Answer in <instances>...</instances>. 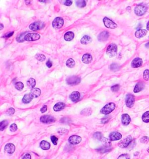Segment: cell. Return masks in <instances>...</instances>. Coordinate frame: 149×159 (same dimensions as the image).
<instances>
[{
    "mask_svg": "<svg viewBox=\"0 0 149 159\" xmlns=\"http://www.w3.org/2000/svg\"><path fill=\"white\" fill-rule=\"evenodd\" d=\"M115 104L114 103H109L105 105L103 108L100 110V113L103 114L108 115L115 110Z\"/></svg>",
    "mask_w": 149,
    "mask_h": 159,
    "instance_id": "6da1fadb",
    "label": "cell"
},
{
    "mask_svg": "<svg viewBox=\"0 0 149 159\" xmlns=\"http://www.w3.org/2000/svg\"><path fill=\"white\" fill-rule=\"evenodd\" d=\"M118 51L117 46L115 43H112L109 45L107 48V54L110 57H114L117 55Z\"/></svg>",
    "mask_w": 149,
    "mask_h": 159,
    "instance_id": "7a4b0ae2",
    "label": "cell"
},
{
    "mask_svg": "<svg viewBox=\"0 0 149 159\" xmlns=\"http://www.w3.org/2000/svg\"><path fill=\"white\" fill-rule=\"evenodd\" d=\"M147 6L145 5H138L135 8V13L139 16H141L145 15L147 11Z\"/></svg>",
    "mask_w": 149,
    "mask_h": 159,
    "instance_id": "3957f363",
    "label": "cell"
},
{
    "mask_svg": "<svg viewBox=\"0 0 149 159\" xmlns=\"http://www.w3.org/2000/svg\"><path fill=\"white\" fill-rule=\"evenodd\" d=\"M44 26H45V24L44 22L37 21L30 24V26H29V29H31L32 30L36 31V30H41V29L44 28Z\"/></svg>",
    "mask_w": 149,
    "mask_h": 159,
    "instance_id": "277c9868",
    "label": "cell"
},
{
    "mask_svg": "<svg viewBox=\"0 0 149 159\" xmlns=\"http://www.w3.org/2000/svg\"><path fill=\"white\" fill-rule=\"evenodd\" d=\"M81 81V79L80 77H77V76H72L68 78L67 79V84L69 85H76L80 83Z\"/></svg>",
    "mask_w": 149,
    "mask_h": 159,
    "instance_id": "5b68a950",
    "label": "cell"
},
{
    "mask_svg": "<svg viewBox=\"0 0 149 159\" xmlns=\"http://www.w3.org/2000/svg\"><path fill=\"white\" fill-rule=\"evenodd\" d=\"M64 23V21L63 19L61 17H57L53 20L52 25H53V27L55 29H59L63 26Z\"/></svg>",
    "mask_w": 149,
    "mask_h": 159,
    "instance_id": "8992f818",
    "label": "cell"
},
{
    "mask_svg": "<svg viewBox=\"0 0 149 159\" xmlns=\"http://www.w3.org/2000/svg\"><path fill=\"white\" fill-rule=\"evenodd\" d=\"M135 101V96L132 94H128L126 95L125 98V103L126 105L128 107L131 108L134 105Z\"/></svg>",
    "mask_w": 149,
    "mask_h": 159,
    "instance_id": "52a82bcc",
    "label": "cell"
},
{
    "mask_svg": "<svg viewBox=\"0 0 149 159\" xmlns=\"http://www.w3.org/2000/svg\"><path fill=\"white\" fill-rule=\"evenodd\" d=\"M40 36L38 33H27L26 34L25 37V40L27 41H35L40 39Z\"/></svg>",
    "mask_w": 149,
    "mask_h": 159,
    "instance_id": "ba28073f",
    "label": "cell"
},
{
    "mask_svg": "<svg viewBox=\"0 0 149 159\" xmlns=\"http://www.w3.org/2000/svg\"><path fill=\"white\" fill-rule=\"evenodd\" d=\"M132 141V138L131 136H128L124 139L122 140L118 143V146L121 148H125L129 146L131 142Z\"/></svg>",
    "mask_w": 149,
    "mask_h": 159,
    "instance_id": "9c48e42d",
    "label": "cell"
},
{
    "mask_svg": "<svg viewBox=\"0 0 149 159\" xmlns=\"http://www.w3.org/2000/svg\"><path fill=\"white\" fill-rule=\"evenodd\" d=\"M103 22L105 26L109 29H115L117 27V25L115 23H114L113 21L110 20V19L105 17L103 19Z\"/></svg>",
    "mask_w": 149,
    "mask_h": 159,
    "instance_id": "30bf717a",
    "label": "cell"
},
{
    "mask_svg": "<svg viewBox=\"0 0 149 159\" xmlns=\"http://www.w3.org/2000/svg\"><path fill=\"white\" fill-rule=\"evenodd\" d=\"M40 121L44 124H51L55 121V119L54 117L51 115H45L41 117Z\"/></svg>",
    "mask_w": 149,
    "mask_h": 159,
    "instance_id": "8fae6325",
    "label": "cell"
},
{
    "mask_svg": "<svg viewBox=\"0 0 149 159\" xmlns=\"http://www.w3.org/2000/svg\"><path fill=\"white\" fill-rule=\"evenodd\" d=\"M68 141L71 145H77L82 141V138L79 136L72 135L69 138Z\"/></svg>",
    "mask_w": 149,
    "mask_h": 159,
    "instance_id": "7c38bea8",
    "label": "cell"
},
{
    "mask_svg": "<svg viewBox=\"0 0 149 159\" xmlns=\"http://www.w3.org/2000/svg\"><path fill=\"white\" fill-rule=\"evenodd\" d=\"M4 151L8 155H12L15 151V146L12 143H8L5 146Z\"/></svg>",
    "mask_w": 149,
    "mask_h": 159,
    "instance_id": "4fadbf2b",
    "label": "cell"
},
{
    "mask_svg": "<svg viewBox=\"0 0 149 159\" xmlns=\"http://www.w3.org/2000/svg\"><path fill=\"white\" fill-rule=\"evenodd\" d=\"M142 64H143V61H142V58L137 57L133 59V61H132L131 66L132 68H139V67L142 66Z\"/></svg>",
    "mask_w": 149,
    "mask_h": 159,
    "instance_id": "5bb4252c",
    "label": "cell"
},
{
    "mask_svg": "<svg viewBox=\"0 0 149 159\" xmlns=\"http://www.w3.org/2000/svg\"><path fill=\"white\" fill-rule=\"evenodd\" d=\"M109 36H110V34H109L108 32L103 31V32L100 33L97 38L98 40L100 41H105L108 40Z\"/></svg>",
    "mask_w": 149,
    "mask_h": 159,
    "instance_id": "9a60e30c",
    "label": "cell"
},
{
    "mask_svg": "<svg viewBox=\"0 0 149 159\" xmlns=\"http://www.w3.org/2000/svg\"><path fill=\"white\" fill-rule=\"evenodd\" d=\"M109 137H110L111 141H118V140H120L122 138V135L118 132H113L111 133Z\"/></svg>",
    "mask_w": 149,
    "mask_h": 159,
    "instance_id": "2e32d148",
    "label": "cell"
},
{
    "mask_svg": "<svg viewBox=\"0 0 149 159\" xmlns=\"http://www.w3.org/2000/svg\"><path fill=\"white\" fill-rule=\"evenodd\" d=\"M121 121H122V123L124 125H128L131 122V117L128 114H124L122 115L121 117Z\"/></svg>",
    "mask_w": 149,
    "mask_h": 159,
    "instance_id": "e0dca14e",
    "label": "cell"
},
{
    "mask_svg": "<svg viewBox=\"0 0 149 159\" xmlns=\"http://www.w3.org/2000/svg\"><path fill=\"white\" fill-rule=\"evenodd\" d=\"M69 98H70L71 101H72L73 102H76L80 99V94L79 92L77 91H73V92L70 94Z\"/></svg>",
    "mask_w": 149,
    "mask_h": 159,
    "instance_id": "ac0fdd59",
    "label": "cell"
},
{
    "mask_svg": "<svg viewBox=\"0 0 149 159\" xmlns=\"http://www.w3.org/2000/svg\"><path fill=\"white\" fill-rule=\"evenodd\" d=\"M92 56H91L90 54H84L82 57V60L83 61V63L84 64H89L92 61Z\"/></svg>",
    "mask_w": 149,
    "mask_h": 159,
    "instance_id": "d6986e66",
    "label": "cell"
},
{
    "mask_svg": "<svg viewBox=\"0 0 149 159\" xmlns=\"http://www.w3.org/2000/svg\"><path fill=\"white\" fill-rule=\"evenodd\" d=\"M147 31L145 29H140V30H138L135 32V36L138 39H140L142 38L147 34Z\"/></svg>",
    "mask_w": 149,
    "mask_h": 159,
    "instance_id": "ffe728a7",
    "label": "cell"
},
{
    "mask_svg": "<svg viewBox=\"0 0 149 159\" xmlns=\"http://www.w3.org/2000/svg\"><path fill=\"white\" fill-rule=\"evenodd\" d=\"M65 107V104L62 102H59L57 103L56 104H55L54 106L53 109L55 111H60L61 110H63Z\"/></svg>",
    "mask_w": 149,
    "mask_h": 159,
    "instance_id": "44dd1931",
    "label": "cell"
},
{
    "mask_svg": "<svg viewBox=\"0 0 149 159\" xmlns=\"http://www.w3.org/2000/svg\"><path fill=\"white\" fill-rule=\"evenodd\" d=\"M145 83L143 82H139L136 84L135 87L133 90V91L135 93H138L140 92V91H142V90L144 89L145 88Z\"/></svg>",
    "mask_w": 149,
    "mask_h": 159,
    "instance_id": "7402d4cb",
    "label": "cell"
},
{
    "mask_svg": "<svg viewBox=\"0 0 149 159\" xmlns=\"http://www.w3.org/2000/svg\"><path fill=\"white\" fill-rule=\"evenodd\" d=\"M30 93L33 98H37L40 96L41 90L39 88H34L31 90Z\"/></svg>",
    "mask_w": 149,
    "mask_h": 159,
    "instance_id": "603a6c76",
    "label": "cell"
},
{
    "mask_svg": "<svg viewBox=\"0 0 149 159\" xmlns=\"http://www.w3.org/2000/svg\"><path fill=\"white\" fill-rule=\"evenodd\" d=\"M92 41V39L88 35H84V36H83L82 39L80 40V42L82 44H87L90 43Z\"/></svg>",
    "mask_w": 149,
    "mask_h": 159,
    "instance_id": "cb8c5ba5",
    "label": "cell"
},
{
    "mask_svg": "<svg viewBox=\"0 0 149 159\" xmlns=\"http://www.w3.org/2000/svg\"><path fill=\"white\" fill-rule=\"evenodd\" d=\"M33 98H34L33 97L32 94H31L30 93H29V94H26L24 96L23 99H22V102H23L24 104H28L30 103Z\"/></svg>",
    "mask_w": 149,
    "mask_h": 159,
    "instance_id": "d4e9b609",
    "label": "cell"
},
{
    "mask_svg": "<svg viewBox=\"0 0 149 159\" xmlns=\"http://www.w3.org/2000/svg\"><path fill=\"white\" fill-rule=\"evenodd\" d=\"M74 37V34L72 32H68L64 35V39L66 41H69L73 40Z\"/></svg>",
    "mask_w": 149,
    "mask_h": 159,
    "instance_id": "484cf974",
    "label": "cell"
},
{
    "mask_svg": "<svg viewBox=\"0 0 149 159\" xmlns=\"http://www.w3.org/2000/svg\"><path fill=\"white\" fill-rule=\"evenodd\" d=\"M40 148L42 149L43 150H48L50 148V144L48 142L45 141H42L40 142Z\"/></svg>",
    "mask_w": 149,
    "mask_h": 159,
    "instance_id": "4316f807",
    "label": "cell"
},
{
    "mask_svg": "<svg viewBox=\"0 0 149 159\" xmlns=\"http://www.w3.org/2000/svg\"><path fill=\"white\" fill-rule=\"evenodd\" d=\"M27 86L30 89H34V86H36V80L33 78H30L27 81Z\"/></svg>",
    "mask_w": 149,
    "mask_h": 159,
    "instance_id": "83f0119b",
    "label": "cell"
},
{
    "mask_svg": "<svg viewBox=\"0 0 149 159\" xmlns=\"http://www.w3.org/2000/svg\"><path fill=\"white\" fill-rule=\"evenodd\" d=\"M111 149H112L111 148H109V146H104V147H102V148H98V149H97V150L101 153H107V152H110Z\"/></svg>",
    "mask_w": 149,
    "mask_h": 159,
    "instance_id": "f1b7e54d",
    "label": "cell"
},
{
    "mask_svg": "<svg viewBox=\"0 0 149 159\" xmlns=\"http://www.w3.org/2000/svg\"><path fill=\"white\" fill-rule=\"evenodd\" d=\"M142 121L145 123H149V111L145 112L142 115Z\"/></svg>",
    "mask_w": 149,
    "mask_h": 159,
    "instance_id": "f546056e",
    "label": "cell"
},
{
    "mask_svg": "<svg viewBox=\"0 0 149 159\" xmlns=\"http://www.w3.org/2000/svg\"><path fill=\"white\" fill-rule=\"evenodd\" d=\"M66 65H67V66L68 67H69V68H74V65H75V63H74V61L72 58H69V59L67 60V63H66Z\"/></svg>",
    "mask_w": 149,
    "mask_h": 159,
    "instance_id": "4dcf8cb0",
    "label": "cell"
},
{
    "mask_svg": "<svg viewBox=\"0 0 149 159\" xmlns=\"http://www.w3.org/2000/svg\"><path fill=\"white\" fill-rule=\"evenodd\" d=\"M25 33H22L20 34L19 35H18L16 37V41L19 43H22L25 40Z\"/></svg>",
    "mask_w": 149,
    "mask_h": 159,
    "instance_id": "1f68e13d",
    "label": "cell"
},
{
    "mask_svg": "<svg viewBox=\"0 0 149 159\" xmlns=\"http://www.w3.org/2000/svg\"><path fill=\"white\" fill-rule=\"evenodd\" d=\"M8 124V122L7 120H4L1 122L0 123V130L3 131L4 129H5L7 127Z\"/></svg>",
    "mask_w": 149,
    "mask_h": 159,
    "instance_id": "d6a6232c",
    "label": "cell"
},
{
    "mask_svg": "<svg viewBox=\"0 0 149 159\" xmlns=\"http://www.w3.org/2000/svg\"><path fill=\"white\" fill-rule=\"evenodd\" d=\"M15 87L17 90H18L21 91L23 89L24 85H23V83H22V82H16V83L15 84Z\"/></svg>",
    "mask_w": 149,
    "mask_h": 159,
    "instance_id": "836d02e7",
    "label": "cell"
},
{
    "mask_svg": "<svg viewBox=\"0 0 149 159\" xmlns=\"http://www.w3.org/2000/svg\"><path fill=\"white\" fill-rule=\"evenodd\" d=\"M76 5L79 8H83L86 6V3L85 1L81 0V1H77L76 2Z\"/></svg>",
    "mask_w": 149,
    "mask_h": 159,
    "instance_id": "e575fe53",
    "label": "cell"
},
{
    "mask_svg": "<svg viewBox=\"0 0 149 159\" xmlns=\"http://www.w3.org/2000/svg\"><path fill=\"white\" fill-rule=\"evenodd\" d=\"M35 58L39 61H44L46 60V57L44 55L41 54H37L35 56Z\"/></svg>",
    "mask_w": 149,
    "mask_h": 159,
    "instance_id": "d590c367",
    "label": "cell"
},
{
    "mask_svg": "<svg viewBox=\"0 0 149 159\" xmlns=\"http://www.w3.org/2000/svg\"><path fill=\"white\" fill-rule=\"evenodd\" d=\"M110 70L113 71H117L119 70V65L117 64H112L111 65H110Z\"/></svg>",
    "mask_w": 149,
    "mask_h": 159,
    "instance_id": "8d00e7d4",
    "label": "cell"
},
{
    "mask_svg": "<svg viewBox=\"0 0 149 159\" xmlns=\"http://www.w3.org/2000/svg\"><path fill=\"white\" fill-rule=\"evenodd\" d=\"M91 113V110L90 108H86V109L83 110L81 112V114L84 115H90Z\"/></svg>",
    "mask_w": 149,
    "mask_h": 159,
    "instance_id": "74e56055",
    "label": "cell"
},
{
    "mask_svg": "<svg viewBox=\"0 0 149 159\" xmlns=\"http://www.w3.org/2000/svg\"><path fill=\"white\" fill-rule=\"evenodd\" d=\"M93 137H94L95 139H98V140H101L102 139H103V136H102V134L101 132H97L95 133V134L93 135Z\"/></svg>",
    "mask_w": 149,
    "mask_h": 159,
    "instance_id": "f35d334b",
    "label": "cell"
},
{
    "mask_svg": "<svg viewBox=\"0 0 149 159\" xmlns=\"http://www.w3.org/2000/svg\"><path fill=\"white\" fill-rule=\"evenodd\" d=\"M143 78L145 80H149V70H146L143 72Z\"/></svg>",
    "mask_w": 149,
    "mask_h": 159,
    "instance_id": "ab89813d",
    "label": "cell"
},
{
    "mask_svg": "<svg viewBox=\"0 0 149 159\" xmlns=\"http://www.w3.org/2000/svg\"><path fill=\"white\" fill-rule=\"evenodd\" d=\"M58 134H60L61 135H67L68 133V131L66 129L61 128L58 129Z\"/></svg>",
    "mask_w": 149,
    "mask_h": 159,
    "instance_id": "60d3db41",
    "label": "cell"
},
{
    "mask_svg": "<svg viewBox=\"0 0 149 159\" xmlns=\"http://www.w3.org/2000/svg\"><path fill=\"white\" fill-rule=\"evenodd\" d=\"M111 89L112 91L114 92H116V91H118L119 89V84H115V85L112 86L111 87Z\"/></svg>",
    "mask_w": 149,
    "mask_h": 159,
    "instance_id": "b9f144b4",
    "label": "cell"
},
{
    "mask_svg": "<svg viewBox=\"0 0 149 159\" xmlns=\"http://www.w3.org/2000/svg\"><path fill=\"white\" fill-rule=\"evenodd\" d=\"M17 129H18V127H17V125L15 124H12L10 126V131L11 132H15Z\"/></svg>",
    "mask_w": 149,
    "mask_h": 159,
    "instance_id": "7bdbcfd3",
    "label": "cell"
},
{
    "mask_svg": "<svg viewBox=\"0 0 149 159\" xmlns=\"http://www.w3.org/2000/svg\"><path fill=\"white\" fill-rule=\"evenodd\" d=\"M149 141V138L147 136H143L140 139V142L142 143H146Z\"/></svg>",
    "mask_w": 149,
    "mask_h": 159,
    "instance_id": "ee69618b",
    "label": "cell"
},
{
    "mask_svg": "<svg viewBox=\"0 0 149 159\" xmlns=\"http://www.w3.org/2000/svg\"><path fill=\"white\" fill-rule=\"evenodd\" d=\"M15 111L14 108H9V109L7 110V111H6V114L8 115H12L15 113Z\"/></svg>",
    "mask_w": 149,
    "mask_h": 159,
    "instance_id": "f6af8a7d",
    "label": "cell"
},
{
    "mask_svg": "<svg viewBox=\"0 0 149 159\" xmlns=\"http://www.w3.org/2000/svg\"><path fill=\"white\" fill-rule=\"evenodd\" d=\"M118 159H130L129 156L127 154H123L118 157Z\"/></svg>",
    "mask_w": 149,
    "mask_h": 159,
    "instance_id": "bcb514c9",
    "label": "cell"
},
{
    "mask_svg": "<svg viewBox=\"0 0 149 159\" xmlns=\"http://www.w3.org/2000/svg\"><path fill=\"white\" fill-rule=\"evenodd\" d=\"M51 142L54 145H57V142H58V138L55 136H51Z\"/></svg>",
    "mask_w": 149,
    "mask_h": 159,
    "instance_id": "7dc6e473",
    "label": "cell"
},
{
    "mask_svg": "<svg viewBox=\"0 0 149 159\" xmlns=\"http://www.w3.org/2000/svg\"><path fill=\"white\" fill-rule=\"evenodd\" d=\"M109 120H110V117H104V118L101 120V122L103 124L107 123V122H108Z\"/></svg>",
    "mask_w": 149,
    "mask_h": 159,
    "instance_id": "c3c4849f",
    "label": "cell"
},
{
    "mask_svg": "<svg viewBox=\"0 0 149 159\" xmlns=\"http://www.w3.org/2000/svg\"><path fill=\"white\" fill-rule=\"evenodd\" d=\"M64 4H65L66 6H69L72 4V1H70V0H67V1H65V2H64Z\"/></svg>",
    "mask_w": 149,
    "mask_h": 159,
    "instance_id": "681fc988",
    "label": "cell"
},
{
    "mask_svg": "<svg viewBox=\"0 0 149 159\" xmlns=\"http://www.w3.org/2000/svg\"><path fill=\"white\" fill-rule=\"evenodd\" d=\"M47 105H43V107L40 109V111L42 113H44L45 112L47 111Z\"/></svg>",
    "mask_w": 149,
    "mask_h": 159,
    "instance_id": "f907efd6",
    "label": "cell"
},
{
    "mask_svg": "<svg viewBox=\"0 0 149 159\" xmlns=\"http://www.w3.org/2000/svg\"><path fill=\"white\" fill-rule=\"evenodd\" d=\"M22 159H31V156L29 153H26L23 156Z\"/></svg>",
    "mask_w": 149,
    "mask_h": 159,
    "instance_id": "816d5d0a",
    "label": "cell"
},
{
    "mask_svg": "<svg viewBox=\"0 0 149 159\" xmlns=\"http://www.w3.org/2000/svg\"><path fill=\"white\" fill-rule=\"evenodd\" d=\"M13 33H14V32H10V33H6V34H5V35L4 36V37H5V38H6V39H8V38L11 37V36L13 35Z\"/></svg>",
    "mask_w": 149,
    "mask_h": 159,
    "instance_id": "f5cc1de1",
    "label": "cell"
},
{
    "mask_svg": "<svg viewBox=\"0 0 149 159\" xmlns=\"http://www.w3.org/2000/svg\"><path fill=\"white\" fill-rule=\"evenodd\" d=\"M46 65L48 68H51L53 66V63H52V62L50 60H48L47 62L46 63Z\"/></svg>",
    "mask_w": 149,
    "mask_h": 159,
    "instance_id": "db71d44e",
    "label": "cell"
},
{
    "mask_svg": "<svg viewBox=\"0 0 149 159\" xmlns=\"http://www.w3.org/2000/svg\"><path fill=\"white\" fill-rule=\"evenodd\" d=\"M142 27V25H141V24H140H140H139V26H138V27H137V28H136V29H139V30H140V29H140V28H141V27Z\"/></svg>",
    "mask_w": 149,
    "mask_h": 159,
    "instance_id": "11a10c76",
    "label": "cell"
},
{
    "mask_svg": "<svg viewBox=\"0 0 149 159\" xmlns=\"http://www.w3.org/2000/svg\"><path fill=\"white\" fill-rule=\"evenodd\" d=\"M146 28H147V30H149V21L147 22V25H146Z\"/></svg>",
    "mask_w": 149,
    "mask_h": 159,
    "instance_id": "9f6ffc18",
    "label": "cell"
},
{
    "mask_svg": "<svg viewBox=\"0 0 149 159\" xmlns=\"http://www.w3.org/2000/svg\"><path fill=\"white\" fill-rule=\"evenodd\" d=\"M145 46L147 48H149V41L147 43H146V45H145Z\"/></svg>",
    "mask_w": 149,
    "mask_h": 159,
    "instance_id": "6f0895ef",
    "label": "cell"
},
{
    "mask_svg": "<svg viewBox=\"0 0 149 159\" xmlns=\"http://www.w3.org/2000/svg\"><path fill=\"white\" fill-rule=\"evenodd\" d=\"M0 25H1V30H2L3 28H4V26H3V25H2V23H1Z\"/></svg>",
    "mask_w": 149,
    "mask_h": 159,
    "instance_id": "680465c9",
    "label": "cell"
},
{
    "mask_svg": "<svg viewBox=\"0 0 149 159\" xmlns=\"http://www.w3.org/2000/svg\"><path fill=\"white\" fill-rule=\"evenodd\" d=\"M39 1H40V2H46L47 1H41V0H39Z\"/></svg>",
    "mask_w": 149,
    "mask_h": 159,
    "instance_id": "91938a15",
    "label": "cell"
},
{
    "mask_svg": "<svg viewBox=\"0 0 149 159\" xmlns=\"http://www.w3.org/2000/svg\"><path fill=\"white\" fill-rule=\"evenodd\" d=\"M139 155V152H136V153H135V156H136V155Z\"/></svg>",
    "mask_w": 149,
    "mask_h": 159,
    "instance_id": "94428289",
    "label": "cell"
},
{
    "mask_svg": "<svg viewBox=\"0 0 149 159\" xmlns=\"http://www.w3.org/2000/svg\"><path fill=\"white\" fill-rule=\"evenodd\" d=\"M25 2H26V4H27V1H25ZM29 3H30V1H29V2H28V4H29Z\"/></svg>",
    "mask_w": 149,
    "mask_h": 159,
    "instance_id": "6125c7cd",
    "label": "cell"
},
{
    "mask_svg": "<svg viewBox=\"0 0 149 159\" xmlns=\"http://www.w3.org/2000/svg\"><path fill=\"white\" fill-rule=\"evenodd\" d=\"M147 152H148V153H149V148L147 149Z\"/></svg>",
    "mask_w": 149,
    "mask_h": 159,
    "instance_id": "be15d7a7",
    "label": "cell"
},
{
    "mask_svg": "<svg viewBox=\"0 0 149 159\" xmlns=\"http://www.w3.org/2000/svg\"></svg>",
    "mask_w": 149,
    "mask_h": 159,
    "instance_id": "e7e4bbea",
    "label": "cell"
}]
</instances>
